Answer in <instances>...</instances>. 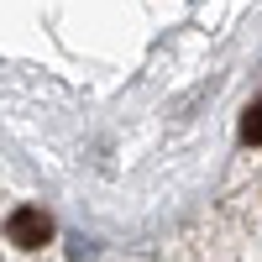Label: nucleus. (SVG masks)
Here are the masks:
<instances>
[{
  "label": "nucleus",
  "mask_w": 262,
  "mask_h": 262,
  "mask_svg": "<svg viewBox=\"0 0 262 262\" xmlns=\"http://www.w3.org/2000/svg\"><path fill=\"white\" fill-rule=\"evenodd\" d=\"M257 116H262V111H257V100H252V105H247V121H242V142H257Z\"/></svg>",
  "instance_id": "nucleus-2"
},
{
  "label": "nucleus",
  "mask_w": 262,
  "mask_h": 262,
  "mask_svg": "<svg viewBox=\"0 0 262 262\" xmlns=\"http://www.w3.org/2000/svg\"><path fill=\"white\" fill-rule=\"evenodd\" d=\"M6 242L21 247V252H37V247L53 242V221L37 205H21V210H11V221H6Z\"/></svg>",
  "instance_id": "nucleus-1"
}]
</instances>
